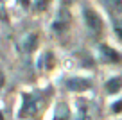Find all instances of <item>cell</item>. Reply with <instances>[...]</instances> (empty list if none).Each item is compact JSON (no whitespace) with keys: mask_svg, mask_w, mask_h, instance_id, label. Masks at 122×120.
Masks as SVG:
<instances>
[{"mask_svg":"<svg viewBox=\"0 0 122 120\" xmlns=\"http://www.w3.org/2000/svg\"><path fill=\"white\" fill-rule=\"evenodd\" d=\"M120 88H122V77H113L106 83L108 93H117V91H120Z\"/></svg>","mask_w":122,"mask_h":120,"instance_id":"5","label":"cell"},{"mask_svg":"<svg viewBox=\"0 0 122 120\" xmlns=\"http://www.w3.org/2000/svg\"><path fill=\"white\" fill-rule=\"evenodd\" d=\"M54 120H70V113L66 106H59V111H56V118Z\"/></svg>","mask_w":122,"mask_h":120,"instance_id":"7","label":"cell"},{"mask_svg":"<svg viewBox=\"0 0 122 120\" xmlns=\"http://www.w3.org/2000/svg\"><path fill=\"white\" fill-rule=\"evenodd\" d=\"M36 36L34 34H30V36H25V40L22 41V45H20V49L25 50V52H30V50H34L36 49Z\"/></svg>","mask_w":122,"mask_h":120,"instance_id":"6","label":"cell"},{"mask_svg":"<svg viewBox=\"0 0 122 120\" xmlns=\"http://www.w3.org/2000/svg\"><path fill=\"white\" fill-rule=\"evenodd\" d=\"M92 83L86 81V79H81V77H72L66 81V88L70 91H84V90H90Z\"/></svg>","mask_w":122,"mask_h":120,"instance_id":"3","label":"cell"},{"mask_svg":"<svg viewBox=\"0 0 122 120\" xmlns=\"http://www.w3.org/2000/svg\"><path fill=\"white\" fill-rule=\"evenodd\" d=\"M113 111L115 113H120L122 111V100H118L117 104H113Z\"/></svg>","mask_w":122,"mask_h":120,"instance_id":"8","label":"cell"},{"mask_svg":"<svg viewBox=\"0 0 122 120\" xmlns=\"http://www.w3.org/2000/svg\"><path fill=\"white\" fill-rule=\"evenodd\" d=\"M99 54H101V59L108 61V63H118V61H120V54L115 52L113 49H110L108 45H101L99 47Z\"/></svg>","mask_w":122,"mask_h":120,"instance_id":"4","label":"cell"},{"mask_svg":"<svg viewBox=\"0 0 122 120\" xmlns=\"http://www.w3.org/2000/svg\"><path fill=\"white\" fill-rule=\"evenodd\" d=\"M117 34H118V36L122 38V29H117Z\"/></svg>","mask_w":122,"mask_h":120,"instance_id":"9","label":"cell"},{"mask_svg":"<svg viewBox=\"0 0 122 120\" xmlns=\"http://www.w3.org/2000/svg\"><path fill=\"white\" fill-rule=\"evenodd\" d=\"M84 22H86V27L93 34L102 30V20H101V16L93 9H84Z\"/></svg>","mask_w":122,"mask_h":120,"instance_id":"2","label":"cell"},{"mask_svg":"<svg viewBox=\"0 0 122 120\" xmlns=\"http://www.w3.org/2000/svg\"><path fill=\"white\" fill-rule=\"evenodd\" d=\"M40 109V104L32 95H23V106L20 109V118H34Z\"/></svg>","mask_w":122,"mask_h":120,"instance_id":"1","label":"cell"}]
</instances>
